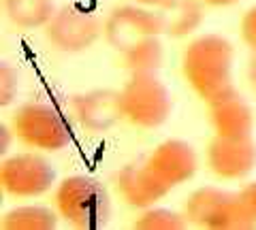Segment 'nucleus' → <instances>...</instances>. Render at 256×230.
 <instances>
[{
  "mask_svg": "<svg viewBox=\"0 0 256 230\" xmlns=\"http://www.w3.org/2000/svg\"><path fill=\"white\" fill-rule=\"evenodd\" d=\"M235 47L222 34H201L190 41L182 53V75L192 92L210 102L233 90Z\"/></svg>",
  "mask_w": 256,
  "mask_h": 230,
  "instance_id": "nucleus-1",
  "label": "nucleus"
},
{
  "mask_svg": "<svg viewBox=\"0 0 256 230\" xmlns=\"http://www.w3.org/2000/svg\"><path fill=\"white\" fill-rule=\"evenodd\" d=\"M54 203L60 218L79 230L102 228L111 213V201L105 186L88 175L64 177L56 186Z\"/></svg>",
  "mask_w": 256,
  "mask_h": 230,
  "instance_id": "nucleus-2",
  "label": "nucleus"
},
{
  "mask_svg": "<svg viewBox=\"0 0 256 230\" xmlns=\"http://www.w3.org/2000/svg\"><path fill=\"white\" fill-rule=\"evenodd\" d=\"M184 216L190 226L205 230H250L256 228V220L246 209L239 192L205 186L194 190L186 205Z\"/></svg>",
  "mask_w": 256,
  "mask_h": 230,
  "instance_id": "nucleus-3",
  "label": "nucleus"
},
{
  "mask_svg": "<svg viewBox=\"0 0 256 230\" xmlns=\"http://www.w3.org/2000/svg\"><path fill=\"white\" fill-rule=\"evenodd\" d=\"M13 137L36 152H60L73 141V130L58 109L50 102H24L11 115Z\"/></svg>",
  "mask_w": 256,
  "mask_h": 230,
  "instance_id": "nucleus-4",
  "label": "nucleus"
},
{
  "mask_svg": "<svg viewBox=\"0 0 256 230\" xmlns=\"http://www.w3.org/2000/svg\"><path fill=\"white\" fill-rule=\"evenodd\" d=\"M120 100L124 120L146 130L162 126L173 111L171 92L158 79V73L130 75L120 90Z\"/></svg>",
  "mask_w": 256,
  "mask_h": 230,
  "instance_id": "nucleus-5",
  "label": "nucleus"
},
{
  "mask_svg": "<svg viewBox=\"0 0 256 230\" xmlns=\"http://www.w3.org/2000/svg\"><path fill=\"white\" fill-rule=\"evenodd\" d=\"M0 186L13 198H36L56 186V169L41 154L20 152L0 164Z\"/></svg>",
  "mask_w": 256,
  "mask_h": 230,
  "instance_id": "nucleus-6",
  "label": "nucleus"
},
{
  "mask_svg": "<svg viewBox=\"0 0 256 230\" xmlns=\"http://www.w3.org/2000/svg\"><path fill=\"white\" fill-rule=\"evenodd\" d=\"M102 26L98 17L79 4L60 6L45 26V36L62 53H82L98 41Z\"/></svg>",
  "mask_w": 256,
  "mask_h": 230,
  "instance_id": "nucleus-7",
  "label": "nucleus"
},
{
  "mask_svg": "<svg viewBox=\"0 0 256 230\" xmlns=\"http://www.w3.org/2000/svg\"><path fill=\"white\" fill-rule=\"evenodd\" d=\"M102 32L116 51L124 53L150 36H162V26L156 9L134 2L116 6L102 23Z\"/></svg>",
  "mask_w": 256,
  "mask_h": 230,
  "instance_id": "nucleus-8",
  "label": "nucleus"
},
{
  "mask_svg": "<svg viewBox=\"0 0 256 230\" xmlns=\"http://www.w3.org/2000/svg\"><path fill=\"white\" fill-rule=\"evenodd\" d=\"M207 166L218 179L239 181L256 169V143L252 137H220L207 145Z\"/></svg>",
  "mask_w": 256,
  "mask_h": 230,
  "instance_id": "nucleus-9",
  "label": "nucleus"
},
{
  "mask_svg": "<svg viewBox=\"0 0 256 230\" xmlns=\"http://www.w3.org/2000/svg\"><path fill=\"white\" fill-rule=\"evenodd\" d=\"M146 162L171 190L184 186L196 175L198 156L184 139H166L152 149Z\"/></svg>",
  "mask_w": 256,
  "mask_h": 230,
  "instance_id": "nucleus-10",
  "label": "nucleus"
},
{
  "mask_svg": "<svg viewBox=\"0 0 256 230\" xmlns=\"http://www.w3.org/2000/svg\"><path fill=\"white\" fill-rule=\"evenodd\" d=\"M116 188L122 201L134 209L154 207L171 192V188L150 169L146 160L122 166L116 175Z\"/></svg>",
  "mask_w": 256,
  "mask_h": 230,
  "instance_id": "nucleus-11",
  "label": "nucleus"
},
{
  "mask_svg": "<svg viewBox=\"0 0 256 230\" xmlns=\"http://www.w3.org/2000/svg\"><path fill=\"white\" fill-rule=\"evenodd\" d=\"M70 107L79 124L90 132H107L120 120H124L122 100H120V92L116 90L105 88L75 94Z\"/></svg>",
  "mask_w": 256,
  "mask_h": 230,
  "instance_id": "nucleus-12",
  "label": "nucleus"
},
{
  "mask_svg": "<svg viewBox=\"0 0 256 230\" xmlns=\"http://www.w3.org/2000/svg\"><path fill=\"white\" fill-rule=\"evenodd\" d=\"M207 107H210V122L216 134H220V137H252L254 111L237 88L210 100Z\"/></svg>",
  "mask_w": 256,
  "mask_h": 230,
  "instance_id": "nucleus-13",
  "label": "nucleus"
},
{
  "mask_svg": "<svg viewBox=\"0 0 256 230\" xmlns=\"http://www.w3.org/2000/svg\"><path fill=\"white\" fill-rule=\"evenodd\" d=\"M162 26V34L184 38L192 34L205 19L203 0H169L156 9Z\"/></svg>",
  "mask_w": 256,
  "mask_h": 230,
  "instance_id": "nucleus-14",
  "label": "nucleus"
},
{
  "mask_svg": "<svg viewBox=\"0 0 256 230\" xmlns=\"http://www.w3.org/2000/svg\"><path fill=\"white\" fill-rule=\"evenodd\" d=\"M54 0H4V13L13 26L22 30L45 28L56 15Z\"/></svg>",
  "mask_w": 256,
  "mask_h": 230,
  "instance_id": "nucleus-15",
  "label": "nucleus"
},
{
  "mask_svg": "<svg viewBox=\"0 0 256 230\" xmlns=\"http://www.w3.org/2000/svg\"><path fill=\"white\" fill-rule=\"evenodd\" d=\"M60 213L43 205H20L2 216V230H52Z\"/></svg>",
  "mask_w": 256,
  "mask_h": 230,
  "instance_id": "nucleus-16",
  "label": "nucleus"
},
{
  "mask_svg": "<svg viewBox=\"0 0 256 230\" xmlns=\"http://www.w3.org/2000/svg\"><path fill=\"white\" fill-rule=\"evenodd\" d=\"M124 68L130 75H143V73H158L164 62V49L160 43V36H150L146 41L137 43L130 49L122 53Z\"/></svg>",
  "mask_w": 256,
  "mask_h": 230,
  "instance_id": "nucleus-17",
  "label": "nucleus"
},
{
  "mask_svg": "<svg viewBox=\"0 0 256 230\" xmlns=\"http://www.w3.org/2000/svg\"><path fill=\"white\" fill-rule=\"evenodd\" d=\"M188 224V220L184 213L162 209V207H148L141 209L137 220L132 222L134 230H184Z\"/></svg>",
  "mask_w": 256,
  "mask_h": 230,
  "instance_id": "nucleus-18",
  "label": "nucleus"
},
{
  "mask_svg": "<svg viewBox=\"0 0 256 230\" xmlns=\"http://www.w3.org/2000/svg\"><path fill=\"white\" fill-rule=\"evenodd\" d=\"M20 92V70L13 68L9 62L0 64V105L9 107L18 98Z\"/></svg>",
  "mask_w": 256,
  "mask_h": 230,
  "instance_id": "nucleus-19",
  "label": "nucleus"
},
{
  "mask_svg": "<svg viewBox=\"0 0 256 230\" xmlns=\"http://www.w3.org/2000/svg\"><path fill=\"white\" fill-rule=\"evenodd\" d=\"M239 30H242V41L250 47V49H256V4L246 11Z\"/></svg>",
  "mask_w": 256,
  "mask_h": 230,
  "instance_id": "nucleus-20",
  "label": "nucleus"
},
{
  "mask_svg": "<svg viewBox=\"0 0 256 230\" xmlns=\"http://www.w3.org/2000/svg\"><path fill=\"white\" fill-rule=\"evenodd\" d=\"M239 196H242L246 209L250 211L252 218L256 220V179L250 181V184H246L242 190H239Z\"/></svg>",
  "mask_w": 256,
  "mask_h": 230,
  "instance_id": "nucleus-21",
  "label": "nucleus"
},
{
  "mask_svg": "<svg viewBox=\"0 0 256 230\" xmlns=\"http://www.w3.org/2000/svg\"><path fill=\"white\" fill-rule=\"evenodd\" d=\"M11 134H13V128H11V126H6V124L0 126V154H6V152H9Z\"/></svg>",
  "mask_w": 256,
  "mask_h": 230,
  "instance_id": "nucleus-22",
  "label": "nucleus"
},
{
  "mask_svg": "<svg viewBox=\"0 0 256 230\" xmlns=\"http://www.w3.org/2000/svg\"><path fill=\"white\" fill-rule=\"evenodd\" d=\"M248 81L256 90V49H250V60H248Z\"/></svg>",
  "mask_w": 256,
  "mask_h": 230,
  "instance_id": "nucleus-23",
  "label": "nucleus"
},
{
  "mask_svg": "<svg viewBox=\"0 0 256 230\" xmlns=\"http://www.w3.org/2000/svg\"><path fill=\"white\" fill-rule=\"evenodd\" d=\"M203 2L210 6H233L237 2H242V0H203Z\"/></svg>",
  "mask_w": 256,
  "mask_h": 230,
  "instance_id": "nucleus-24",
  "label": "nucleus"
},
{
  "mask_svg": "<svg viewBox=\"0 0 256 230\" xmlns=\"http://www.w3.org/2000/svg\"><path fill=\"white\" fill-rule=\"evenodd\" d=\"M137 4H143V6H150V9H158V6L166 4L169 0H134Z\"/></svg>",
  "mask_w": 256,
  "mask_h": 230,
  "instance_id": "nucleus-25",
  "label": "nucleus"
}]
</instances>
